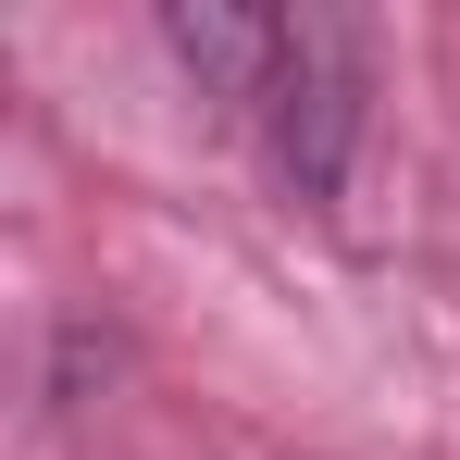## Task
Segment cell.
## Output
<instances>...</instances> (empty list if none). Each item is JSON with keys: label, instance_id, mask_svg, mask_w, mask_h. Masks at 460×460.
<instances>
[{"label": "cell", "instance_id": "obj_1", "mask_svg": "<svg viewBox=\"0 0 460 460\" xmlns=\"http://www.w3.org/2000/svg\"><path fill=\"white\" fill-rule=\"evenodd\" d=\"M361 100H374V50H361V25L323 13V0H299V13L274 25V75H261V100H249L261 150H274V174H287L299 199H336V187H349Z\"/></svg>", "mask_w": 460, "mask_h": 460}]
</instances>
